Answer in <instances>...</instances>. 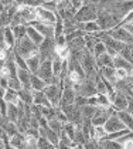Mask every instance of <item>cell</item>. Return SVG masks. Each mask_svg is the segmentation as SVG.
Returning a JSON list of instances; mask_svg holds the SVG:
<instances>
[{
	"mask_svg": "<svg viewBox=\"0 0 133 149\" xmlns=\"http://www.w3.org/2000/svg\"><path fill=\"white\" fill-rule=\"evenodd\" d=\"M78 61L81 63V65L84 68L85 77L89 78V80H96V77L99 75V68L96 65V58H95V56L85 48L82 51L81 57L78 58Z\"/></svg>",
	"mask_w": 133,
	"mask_h": 149,
	"instance_id": "6da1fadb",
	"label": "cell"
},
{
	"mask_svg": "<svg viewBox=\"0 0 133 149\" xmlns=\"http://www.w3.org/2000/svg\"><path fill=\"white\" fill-rule=\"evenodd\" d=\"M122 19L123 17L118 16V14H113V13L108 12V10L99 9L96 23L99 24V27H100V30H102V31H109V30H112V29H115V27L121 26Z\"/></svg>",
	"mask_w": 133,
	"mask_h": 149,
	"instance_id": "7a4b0ae2",
	"label": "cell"
},
{
	"mask_svg": "<svg viewBox=\"0 0 133 149\" xmlns=\"http://www.w3.org/2000/svg\"><path fill=\"white\" fill-rule=\"evenodd\" d=\"M13 53L27 60V58H30V57H33V56H35V54H38V46H35L33 41L26 36L24 38L16 41V46L13 48Z\"/></svg>",
	"mask_w": 133,
	"mask_h": 149,
	"instance_id": "3957f363",
	"label": "cell"
},
{
	"mask_svg": "<svg viewBox=\"0 0 133 149\" xmlns=\"http://www.w3.org/2000/svg\"><path fill=\"white\" fill-rule=\"evenodd\" d=\"M98 12L99 6L95 3H88L84 4L77 13H75V20L77 23H87V22H94L98 19Z\"/></svg>",
	"mask_w": 133,
	"mask_h": 149,
	"instance_id": "277c9868",
	"label": "cell"
},
{
	"mask_svg": "<svg viewBox=\"0 0 133 149\" xmlns=\"http://www.w3.org/2000/svg\"><path fill=\"white\" fill-rule=\"evenodd\" d=\"M37 75L41 80H44L47 84H60V80L53 72V60L51 58H47L44 61H41V65H40V68L37 71Z\"/></svg>",
	"mask_w": 133,
	"mask_h": 149,
	"instance_id": "5b68a950",
	"label": "cell"
},
{
	"mask_svg": "<svg viewBox=\"0 0 133 149\" xmlns=\"http://www.w3.org/2000/svg\"><path fill=\"white\" fill-rule=\"evenodd\" d=\"M62 85L60 84H48L44 88V94L45 97L48 98L50 104L54 107V108H60L61 105V97H62Z\"/></svg>",
	"mask_w": 133,
	"mask_h": 149,
	"instance_id": "8992f818",
	"label": "cell"
},
{
	"mask_svg": "<svg viewBox=\"0 0 133 149\" xmlns=\"http://www.w3.org/2000/svg\"><path fill=\"white\" fill-rule=\"evenodd\" d=\"M75 91H77V95H79V97L91 98V97L98 94V91H96V82H95V80L85 78L78 87H75Z\"/></svg>",
	"mask_w": 133,
	"mask_h": 149,
	"instance_id": "52a82bcc",
	"label": "cell"
},
{
	"mask_svg": "<svg viewBox=\"0 0 133 149\" xmlns=\"http://www.w3.org/2000/svg\"><path fill=\"white\" fill-rule=\"evenodd\" d=\"M35 13H37V22H43L47 24H54L58 20V13L53 12V10H48L45 9L44 6H35Z\"/></svg>",
	"mask_w": 133,
	"mask_h": 149,
	"instance_id": "ba28073f",
	"label": "cell"
},
{
	"mask_svg": "<svg viewBox=\"0 0 133 149\" xmlns=\"http://www.w3.org/2000/svg\"><path fill=\"white\" fill-rule=\"evenodd\" d=\"M106 33L111 37H113L115 40H118V41H122L125 44H133V36L129 33V30L125 26H118V27L112 29Z\"/></svg>",
	"mask_w": 133,
	"mask_h": 149,
	"instance_id": "9c48e42d",
	"label": "cell"
},
{
	"mask_svg": "<svg viewBox=\"0 0 133 149\" xmlns=\"http://www.w3.org/2000/svg\"><path fill=\"white\" fill-rule=\"evenodd\" d=\"M113 112H116V111H115L112 107H108V108H105V107H98V108H96V112H95L94 118H92V125L94 126L105 125L106 121H108V118H109Z\"/></svg>",
	"mask_w": 133,
	"mask_h": 149,
	"instance_id": "30bf717a",
	"label": "cell"
},
{
	"mask_svg": "<svg viewBox=\"0 0 133 149\" xmlns=\"http://www.w3.org/2000/svg\"><path fill=\"white\" fill-rule=\"evenodd\" d=\"M19 10V6L14 3V4H10V6H4L3 10L0 13V20H1V24L6 27V26H10L16 13Z\"/></svg>",
	"mask_w": 133,
	"mask_h": 149,
	"instance_id": "8fae6325",
	"label": "cell"
},
{
	"mask_svg": "<svg viewBox=\"0 0 133 149\" xmlns=\"http://www.w3.org/2000/svg\"><path fill=\"white\" fill-rule=\"evenodd\" d=\"M111 105L116 112L126 111V109H127V105H129V98H127L125 94H122V92L116 91L115 97L112 98V101H111Z\"/></svg>",
	"mask_w": 133,
	"mask_h": 149,
	"instance_id": "7c38bea8",
	"label": "cell"
},
{
	"mask_svg": "<svg viewBox=\"0 0 133 149\" xmlns=\"http://www.w3.org/2000/svg\"><path fill=\"white\" fill-rule=\"evenodd\" d=\"M105 129L108 131V134L121 131V129H125V125H123V122L121 121V118L118 116L116 112H113V114L108 118V121H106V124H105Z\"/></svg>",
	"mask_w": 133,
	"mask_h": 149,
	"instance_id": "4fadbf2b",
	"label": "cell"
},
{
	"mask_svg": "<svg viewBox=\"0 0 133 149\" xmlns=\"http://www.w3.org/2000/svg\"><path fill=\"white\" fill-rule=\"evenodd\" d=\"M75 100H77V91H75V88L74 87H64L62 88V97H61V105L60 107L75 104Z\"/></svg>",
	"mask_w": 133,
	"mask_h": 149,
	"instance_id": "5bb4252c",
	"label": "cell"
},
{
	"mask_svg": "<svg viewBox=\"0 0 133 149\" xmlns=\"http://www.w3.org/2000/svg\"><path fill=\"white\" fill-rule=\"evenodd\" d=\"M78 29L79 30H82L85 34H99L100 31V27L99 24L96 23V20H94V22H87V23H78Z\"/></svg>",
	"mask_w": 133,
	"mask_h": 149,
	"instance_id": "9a60e30c",
	"label": "cell"
},
{
	"mask_svg": "<svg viewBox=\"0 0 133 149\" xmlns=\"http://www.w3.org/2000/svg\"><path fill=\"white\" fill-rule=\"evenodd\" d=\"M30 26H33L35 30H38L44 37H53V38H55L54 37V26L53 24H47V23H43V22H34Z\"/></svg>",
	"mask_w": 133,
	"mask_h": 149,
	"instance_id": "2e32d148",
	"label": "cell"
},
{
	"mask_svg": "<svg viewBox=\"0 0 133 149\" xmlns=\"http://www.w3.org/2000/svg\"><path fill=\"white\" fill-rule=\"evenodd\" d=\"M10 141V145L11 148H16V149H27V142H26V135L24 134H14L13 136L9 138Z\"/></svg>",
	"mask_w": 133,
	"mask_h": 149,
	"instance_id": "e0dca14e",
	"label": "cell"
},
{
	"mask_svg": "<svg viewBox=\"0 0 133 149\" xmlns=\"http://www.w3.org/2000/svg\"><path fill=\"white\" fill-rule=\"evenodd\" d=\"M31 75H33V72L30 70H17V78L20 80L23 88L31 90Z\"/></svg>",
	"mask_w": 133,
	"mask_h": 149,
	"instance_id": "ac0fdd59",
	"label": "cell"
},
{
	"mask_svg": "<svg viewBox=\"0 0 133 149\" xmlns=\"http://www.w3.org/2000/svg\"><path fill=\"white\" fill-rule=\"evenodd\" d=\"M27 37L33 41L35 46H38V47L41 46V43L44 41V38H45L44 36L41 34L38 30H35L33 26H27Z\"/></svg>",
	"mask_w": 133,
	"mask_h": 149,
	"instance_id": "d6986e66",
	"label": "cell"
},
{
	"mask_svg": "<svg viewBox=\"0 0 133 149\" xmlns=\"http://www.w3.org/2000/svg\"><path fill=\"white\" fill-rule=\"evenodd\" d=\"M33 104L38 107H53L43 91H33Z\"/></svg>",
	"mask_w": 133,
	"mask_h": 149,
	"instance_id": "ffe728a7",
	"label": "cell"
},
{
	"mask_svg": "<svg viewBox=\"0 0 133 149\" xmlns=\"http://www.w3.org/2000/svg\"><path fill=\"white\" fill-rule=\"evenodd\" d=\"M3 100H4L7 104H14V105H19V104L21 102L20 95H19V91H14V90H11V88H7V90H6Z\"/></svg>",
	"mask_w": 133,
	"mask_h": 149,
	"instance_id": "44dd1931",
	"label": "cell"
},
{
	"mask_svg": "<svg viewBox=\"0 0 133 149\" xmlns=\"http://www.w3.org/2000/svg\"><path fill=\"white\" fill-rule=\"evenodd\" d=\"M108 131L105 129V125H98V126H94L92 128V136L91 139H95V141H103V139H106L108 138Z\"/></svg>",
	"mask_w": 133,
	"mask_h": 149,
	"instance_id": "7402d4cb",
	"label": "cell"
},
{
	"mask_svg": "<svg viewBox=\"0 0 133 149\" xmlns=\"http://www.w3.org/2000/svg\"><path fill=\"white\" fill-rule=\"evenodd\" d=\"M9 121L11 122H19V118H20V108L19 105H14V104H7V116H6Z\"/></svg>",
	"mask_w": 133,
	"mask_h": 149,
	"instance_id": "603a6c76",
	"label": "cell"
},
{
	"mask_svg": "<svg viewBox=\"0 0 133 149\" xmlns=\"http://www.w3.org/2000/svg\"><path fill=\"white\" fill-rule=\"evenodd\" d=\"M99 75L103 78V80L109 81L111 84H116V77H115V68L112 67H102L99 68Z\"/></svg>",
	"mask_w": 133,
	"mask_h": 149,
	"instance_id": "cb8c5ba5",
	"label": "cell"
},
{
	"mask_svg": "<svg viewBox=\"0 0 133 149\" xmlns=\"http://www.w3.org/2000/svg\"><path fill=\"white\" fill-rule=\"evenodd\" d=\"M118 116L121 118V121L123 122V125L125 128H127V129H130L133 132V115L129 112V111H119V112H116Z\"/></svg>",
	"mask_w": 133,
	"mask_h": 149,
	"instance_id": "d4e9b609",
	"label": "cell"
},
{
	"mask_svg": "<svg viewBox=\"0 0 133 149\" xmlns=\"http://www.w3.org/2000/svg\"><path fill=\"white\" fill-rule=\"evenodd\" d=\"M4 41H6V46L9 47V50L13 51V48L16 46V37L13 34V30H11V26H6L4 27Z\"/></svg>",
	"mask_w": 133,
	"mask_h": 149,
	"instance_id": "484cf974",
	"label": "cell"
},
{
	"mask_svg": "<svg viewBox=\"0 0 133 149\" xmlns=\"http://www.w3.org/2000/svg\"><path fill=\"white\" fill-rule=\"evenodd\" d=\"M113 65H115V68H125V70H129V71L133 67L132 63L127 61L125 57H122L121 54H118V56L113 57Z\"/></svg>",
	"mask_w": 133,
	"mask_h": 149,
	"instance_id": "4316f807",
	"label": "cell"
},
{
	"mask_svg": "<svg viewBox=\"0 0 133 149\" xmlns=\"http://www.w3.org/2000/svg\"><path fill=\"white\" fill-rule=\"evenodd\" d=\"M96 65H98V68H102V67H112V68H115L113 57H111L108 53H105V54H102L99 57H96Z\"/></svg>",
	"mask_w": 133,
	"mask_h": 149,
	"instance_id": "83f0119b",
	"label": "cell"
},
{
	"mask_svg": "<svg viewBox=\"0 0 133 149\" xmlns=\"http://www.w3.org/2000/svg\"><path fill=\"white\" fill-rule=\"evenodd\" d=\"M26 61H27V67H28V70H30L33 74H37V71H38L40 65H41V57H40V54H35L33 57L27 58Z\"/></svg>",
	"mask_w": 133,
	"mask_h": 149,
	"instance_id": "f1b7e54d",
	"label": "cell"
},
{
	"mask_svg": "<svg viewBox=\"0 0 133 149\" xmlns=\"http://www.w3.org/2000/svg\"><path fill=\"white\" fill-rule=\"evenodd\" d=\"M48 84L45 82L44 80H41L37 74H33L31 75V90L33 91H44V88Z\"/></svg>",
	"mask_w": 133,
	"mask_h": 149,
	"instance_id": "f546056e",
	"label": "cell"
},
{
	"mask_svg": "<svg viewBox=\"0 0 133 149\" xmlns=\"http://www.w3.org/2000/svg\"><path fill=\"white\" fill-rule=\"evenodd\" d=\"M84 38H85V48H87L88 51H91V53L94 51L95 46L100 41V38L96 34H85Z\"/></svg>",
	"mask_w": 133,
	"mask_h": 149,
	"instance_id": "4dcf8cb0",
	"label": "cell"
},
{
	"mask_svg": "<svg viewBox=\"0 0 133 149\" xmlns=\"http://www.w3.org/2000/svg\"><path fill=\"white\" fill-rule=\"evenodd\" d=\"M19 95H20V100L26 105H33V90H30V88H21L19 91Z\"/></svg>",
	"mask_w": 133,
	"mask_h": 149,
	"instance_id": "1f68e13d",
	"label": "cell"
},
{
	"mask_svg": "<svg viewBox=\"0 0 133 149\" xmlns=\"http://www.w3.org/2000/svg\"><path fill=\"white\" fill-rule=\"evenodd\" d=\"M13 34L16 37V40H21L27 36V26L26 24H19V26H11Z\"/></svg>",
	"mask_w": 133,
	"mask_h": 149,
	"instance_id": "d6a6232c",
	"label": "cell"
},
{
	"mask_svg": "<svg viewBox=\"0 0 133 149\" xmlns=\"http://www.w3.org/2000/svg\"><path fill=\"white\" fill-rule=\"evenodd\" d=\"M96 108H98V107H94V105L87 104V105L81 107L79 109H81V114H82L84 118H87V119H91V121H92L94 115H95V112H96Z\"/></svg>",
	"mask_w": 133,
	"mask_h": 149,
	"instance_id": "836d02e7",
	"label": "cell"
},
{
	"mask_svg": "<svg viewBox=\"0 0 133 149\" xmlns=\"http://www.w3.org/2000/svg\"><path fill=\"white\" fill-rule=\"evenodd\" d=\"M77 131L78 128L75 124H72V122H65L64 124V132L66 134V136L69 138V139H75V135H77Z\"/></svg>",
	"mask_w": 133,
	"mask_h": 149,
	"instance_id": "e575fe53",
	"label": "cell"
},
{
	"mask_svg": "<svg viewBox=\"0 0 133 149\" xmlns=\"http://www.w3.org/2000/svg\"><path fill=\"white\" fill-rule=\"evenodd\" d=\"M129 134H132V131L127 129V128H125V129H121V131H116V132L109 134L106 139H111V141H119V139H122L123 136H126V135H129Z\"/></svg>",
	"mask_w": 133,
	"mask_h": 149,
	"instance_id": "d590c367",
	"label": "cell"
},
{
	"mask_svg": "<svg viewBox=\"0 0 133 149\" xmlns=\"http://www.w3.org/2000/svg\"><path fill=\"white\" fill-rule=\"evenodd\" d=\"M37 148L38 149H58L54 143H51L45 136L38 138V141H37Z\"/></svg>",
	"mask_w": 133,
	"mask_h": 149,
	"instance_id": "8d00e7d4",
	"label": "cell"
},
{
	"mask_svg": "<svg viewBox=\"0 0 133 149\" xmlns=\"http://www.w3.org/2000/svg\"><path fill=\"white\" fill-rule=\"evenodd\" d=\"M64 124H65V122H62V121H60V119H57V118H55V119L48 121V126H50L53 131H55L58 135L64 131Z\"/></svg>",
	"mask_w": 133,
	"mask_h": 149,
	"instance_id": "74e56055",
	"label": "cell"
},
{
	"mask_svg": "<svg viewBox=\"0 0 133 149\" xmlns=\"http://www.w3.org/2000/svg\"><path fill=\"white\" fill-rule=\"evenodd\" d=\"M103 149H122V145L118 141H111V139H103L100 141Z\"/></svg>",
	"mask_w": 133,
	"mask_h": 149,
	"instance_id": "f35d334b",
	"label": "cell"
},
{
	"mask_svg": "<svg viewBox=\"0 0 133 149\" xmlns=\"http://www.w3.org/2000/svg\"><path fill=\"white\" fill-rule=\"evenodd\" d=\"M64 34V20L58 16V20L54 24V37H60Z\"/></svg>",
	"mask_w": 133,
	"mask_h": 149,
	"instance_id": "ab89813d",
	"label": "cell"
},
{
	"mask_svg": "<svg viewBox=\"0 0 133 149\" xmlns=\"http://www.w3.org/2000/svg\"><path fill=\"white\" fill-rule=\"evenodd\" d=\"M115 77H116V82H118V81L127 80V78H129V70L115 68Z\"/></svg>",
	"mask_w": 133,
	"mask_h": 149,
	"instance_id": "60d3db41",
	"label": "cell"
},
{
	"mask_svg": "<svg viewBox=\"0 0 133 149\" xmlns=\"http://www.w3.org/2000/svg\"><path fill=\"white\" fill-rule=\"evenodd\" d=\"M9 88L14 90V91H20L23 88V85L17 77H10V78H9Z\"/></svg>",
	"mask_w": 133,
	"mask_h": 149,
	"instance_id": "b9f144b4",
	"label": "cell"
},
{
	"mask_svg": "<svg viewBox=\"0 0 133 149\" xmlns=\"http://www.w3.org/2000/svg\"><path fill=\"white\" fill-rule=\"evenodd\" d=\"M105 53H106V46H105L102 41H99V43L95 46L94 51H92V54L95 56V58L99 57V56H102V54H105Z\"/></svg>",
	"mask_w": 133,
	"mask_h": 149,
	"instance_id": "7bdbcfd3",
	"label": "cell"
},
{
	"mask_svg": "<svg viewBox=\"0 0 133 149\" xmlns=\"http://www.w3.org/2000/svg\"><path fill=\"white\" fill-rule=\"evenodd\" d=\"M14 61H16V65H17V68H20V70H28L26 58H23V57H20V56H17V54H14Z\"/></svg>",
	"mask_w": 133,
	"mask_h": 149,
	"instance_id": "ee69618b",
	"label": "cell"
},
{
	"mask_svg": "<svg viewBox=\"0 0 133 149\" xmlns=\"http://www.w3.org/2000/svg\"><path fill=\"white\" fill-rule=\"evenodd\" d=\"M69 6L75 10V13L84 6V3H82V0H69Z\"/></svg>",
	"mask_w": 133,
	"mask_h": 149,
	"instance_id": "f6af8a7d",
	"label": "cell"
},
{
	"mask_svg": "<svg viewBox=\"0 0 133 149\" xmlns=\"http://www.w3.org/2000/svg\"><path fill=\"white\" fill-rule=\"evenodd\" d=\"M0 112H1V115L6 118L7 116V102L3 100V98H0Z\"/></svg>",
	"mask_w": 133,
	"mask_h": 149,
	"instance_id": "bcb514c9",
	"label": "cell"
},
{
	"mask_svg": "<svg viewBox=\"0 0 133 149\" xmlns=\"http://www.w3.org/2000/svg\"><path fill=\"white\" fill-rule=\"evenodd\" d=\"M0 3H1L3 6H10V4H14V3H16V0H0Z\"/></svg>",
	"mask_w": 133,
	"mask_h": 149,
	"instance_id": "7dc6e473",
	"label": "cell"
},
{
	"mask_svg": "<svg viewBox=\"0 0 133 149\" xmlns=\"http://www.w3.org/2000/svg\"><path fill=\"white\" fill-rule=\"evenodd\" d=\"M126 111H129L133 115V98H129V105H127V109Z\"/></svg>",
	"mask_w": 133,
	"mask_h": 149,
	"instance_id": "c3c4849f",
	"label": "cell"
},
{
	"mask_svg": "<svg viewBox=\"0 0 133 149\" xmlns=\"http://www.w3.org/2000/svg\"><path fill=\"white\" fill-rule=\"evenodd\" d=\"M125 27H126V29L129 30V33H130V34L133 36V24H126Z\"/></svg>",
	"mask_w": 133,
	"mask_h": 149,
	"instance_id": "681fc988",
	"label": "cell"
},
{
	"mask_svg": "<svg viewBox=\"0 0 133 149\" xmlns=\"http://www.w3.org/2000/svg\"><path fill=\"white\" fill-rule=\"evenodd\" d=\"M4 92H6V90H4L3 87H0V98H3V97H4Z\"/></svg>",
	"mask_w": 133,
	"mask_h": 149,
	"instance_id": "f907efd6",
	"label": "cell"
},
{
	"mask_svg": "<svg viewBox=\"0 0 133 149\" xmlns=\"http://www.w3.org/2000/svg\"><path fill=\"white\" fill-rule=\"evenodd\" d=\"M0 149H4V142H3V138H0Z\"/></svg>",
	"mask_w": 133,
	"mask_h": 149,
	"instance_id": "816d5d0a",
	"label": "cell"
},
{
	"mask_svg": "<svg viewBox=\"0 0 133 149\" xmlns=\"http://www.w3.org/2000/svg\"><path fill=\"white\" fill-rule=\"evenodd\" d=\"M129 77H130V78H133V67L130 68V71H129Z\"/></svg>",
	"mask_w": 133,
	"mask_h": 149,
	"instance_id": "f5cc1de1",
	"label": "cell"
},
{
	"mask_svg": "<svg viewBox=\"0 0 133 149\" xmlns=\"http://www.w3.org/2000/svg\"><path fill=\"white\" fill-rule=\"evenodd\" d=\"M100 0H91V3H95V4H99Z\"/></svg>",
	"mask_w": 133,
	"mask_h": 149,
	"instance_id": "db71d44e",
	"label": "cell"
},
{
	"mask_svg": "<svg viewBox=\"0 0 133 149\" xmlns=\"http://www.w3.org/2000/svg\"><path fill=\"white\" fill-rule=\"evenodd\" d=\"M82 3L84 4H88V3H91V0H82Z\"/></svg>",
	"mask_w": 133,
	"mask_h": 149,
	"instance_id": "11a10c76",
	"label": "cell"
},
{
	"mask_svg": "<svg viewBox=\"0 0 133 149\" xmlns=\"http://www.w3.org/2000/svg\"><path fill=\"white\" fill-rule=\"evenodd\" d=\"M1 27H4V26H3V24H1V20H0V29H1Z\"/></svg>",
	"mask_w": 133,
	"mask_h": 149,
	"instance_id": "9f6ffc18",
	"label": "cell"
},
{
	"mask_svg": "<svg viewBox=\"0 0 133 149\" xmlns=\"http://www.w3.org/2000/svg\"><path fill=\"white\" fill-rule=\"evenodd\" d=\"M1 118H4V116H3V115H1V112H0V119H1Z\"/></svg>",
	"mask_w": 133,
	"mask_h": 149,
	"instance_id": "6f0895ef",
	"label": "cell"
},
{
	"mask_svg": "<svg viewBox=\"0 0 133 149\" xmlns=\"http://www.w3.org/2000/svg\"><path fill=\"white\" fill-rule=\"evenodd\" d=\"M13 149H16V148H13Z\"/></svg>",
	"mask_w": 133,
	"mask_h": 149,
	"instance_id": "680465c9",
	"label": "cell"
}]
</instances>
